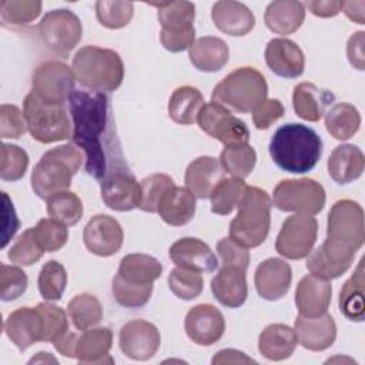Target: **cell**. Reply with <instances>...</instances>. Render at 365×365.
I'll use <instances>...</instances> for the list:
<instances>
[{"label": "cell", "instance_id": "ba28073f", "mask_svg": "<svg viewBox=\"0 0 365 365\" xmlns=\"http://www.w3.org/2000/svg\"><path fill=\"white\" fill-rule=\"evenodd\" d=\"M23 113L31 137L38 143L50 144L71 135V124L64 106L44 103L30 91L23 101Z\"/></svg>", "mask_w": 365, "mask_h": 365}, {"label": "cell", "instance_id": "603a6c76", "mask_svg": "<svg viewBox=\"0 0 365 365\" xmlns=\"http://www.w3.org/2000/svg\"><path fill=\"white\" fill-rule=\"evenodd\" d=\"M292 281V269L288 262L281 258H268L262 261L254 275L257 292L267 301H278L289 289Z\"/></svg>", "mask_w": 365, "mask_h": 365}, {"label": "cell", "instance_id": "6da1fadb", "mask_svg": "<svg viewBox=\"0 0 365 365\" xmlns=\"http://www.w3.org/2000/svg\"><path fill=\"white\" fill-rule=\"evenodd\" d=\"M68 103L73 120L71 140L84 151L87 174L101 181L110 173L125 168L107 96L74 90Z\"/></svg>", "mask_w": 365, "mask_h": 365}, {"label": "cell", "instance_id": "e7e4bbea", "mask_svg": "<svg viewBox=\"0 0 365 365\" xmlns=\"http://www.w3.org/2000/svg\"><path fill=\"white\" fill-rule=\"evenodd\" d=\"M77 334L67 332L57 341H54V348L57 349L58 354L67 358H74V349H76V341H77Z\"/></svg>", "mask_w": 365, "mask_h": 365}, {"label": "cell", "instance_id": "5bb4252c", "mask_svg": "<svg viewBox=\"0 0 365 365\" xmlns=\"http://www.w3.org/2000/svg\"><path fill=\"white\" fill-rule=\"evenodd\" d=\"M197 123L204 133L221 141L224 147L248 144L250 141V130L247 124L232 115L228 108L214 101L204 104L198 113Z\"/></svg>", "mask_w": 365, "mask_h": 365}, {"label": "cell", "instance_id": "6125c7cd", "mask_svg": "<svg viewBox=\"0 0 365 365\" xmlns=\"http://www.w3.org/2000/svg\"><path fill=\"white\" fill-rule=\"evenodd\" d=\"M344 1L341 0H315L307 1L308 10L318 17H334L342 10Z\"/></svg>", "mask_w": 365, "mask_h": 365}, {"label": "cell", "instance_id": "44dd1931", "mask_svg": "<svg viewBox=\"0 0 365 365\" xmlns=\"http://www.w3.org/2000/svg\"><path fill=\"white\" fill-rule=\"evenodd\" d=\"M264 57L269 70L282 78H297L304 73V53L301 47L289 38L278 37L269 40Z\"/></svg>", "mask_w": 365, "mask_h": 365}, {"label": "cell", "instance_id": "ab89813d", "mask_svg": "<svg viewBox=\"0 0 365 365\" xmlns=\"http://www.w3.org/2000/svg\"><path fill=\"white\" fill-rule=\"evenodd\" d=\"M67 314L78 331H86L103 319V307L98 298L93 294L83 292L76 295L67 305Z\"/></svg>", "mask_w": 365, "mask_h": 365}, {"label": "cell", "instance_id": "db71d44e", "mask_svg": "<svg viewBox=\"0 0 365 365\" xmlns=\"http://www.w3.org/2000/svg\"><path fill=\"white\" fill-rule=\"evenodd\" d=\"M37 309L40 311L44 322V342H54L68 332V319L63 308L50 302H40L37 304Z\"/></svg>", "mask_w": 365, "mask_h": 365}, {"label": "cell", "instance_id": "f546056e", "mask_svg": "<svg viewBox=\"0 0 365 365\" xmlns=\"http://www.w3.org/2000/svg\"><path fill=\"white\" fill-rule=\"evenodd\" d=\"M113 345V332L110 328H90L77 336L74 358L80 364H113L110 356Z\"/></svg>", "mask_w": 365, "mask_h": 365}, {"label": "cell", "instance_id": "60d3db41", "mask_svg": "<svg viewBox=\"0 0 365 365\" xmlns=\"http://www.w3.org/2000/svg\"><path fill=\"white\" fill-rule=\"evenodd\" d=\"M46 204H47L48 215L53 220H56L67 227L76 225L83 217L81 200L78 198L77 194H74L68 190L54 192L53 195H50L46 200Z\"/></svg>", "mask_w": 365, "mask_h": 365}, {"label": "cell", "instance_id": "03108f58", "mask_svg": "<svg viewBox=\"0 0 365 365\" xmlns=\"http://www.w3.org/2000/svg\"><path fill=\"white\" fill-rule=\"evenodd\" d=\"M364 9H365V1H344L342 10L346 14V17L358 24H364L365 16H364Z\"/></svg>", "mask_w": 365, "mask_h": 365}, {"label": "cell", "instance_id": "9a60e30c", "mask_svg": "<svg viewBox=\"0 0 365 365\" xmlns=\"http://www.w3.org/2000/svg\"><path fill=\"white\" fill-rule=\"evenodd\" d=\"M100 191L104 204L114 211H131L140 207V181L131 174L130 168H118L100 181Z\"/></svg>", "mask_w": 365, "mask_h": 365}, {"label": "cell", "instance_id": "8d00e7d4", "mask_svg": "<svg viewBox=\"0 0 365 365\" xmlns=\"http://www.w3.org/2000/svg\"><path fill=\"white\" fill-rule=\"evenodd\" d=\"M201 91L192 86H181L175 88L168 101L170 118L182 125H191L197 121L200 110L204 107Z\"/></svg>", "mask_w": 365, "mask_h": 365}, {"label": "cell", "instance_id": "7a4b0ae2", "mask_svg": "<svg viewBox=\"0 0 365 365\" xmlns=\"http://www.w3.org/2000/svg\"><path fill=\"white\" fill-rule=\"evenodd\" d=\"M269 155L275 165L287 173L311 171L322 155V140L309 127L298 123L281 125L272 135Z\"/></svg>", "mask_w": 365, "mask_h": 365}, {"label": "cell", "instance_id": "f5cc1de1", "mask_svg": "<svg viewBox=\"0 0 365 365\" xmlns=\"http://www.w3.org/2000/svg\"><path fill=\"white\" fill-rule=\"evenodd\" d=\"M44 251L36 241L33 235V230L29 228L23 234L17 237L14 244L10 247L7 252V258L17 265H31L36 264L41 257Z\"/></svg>", "mask_w": 365, "mask_h": 365}, {"label": "cell", "instance_id": "d4e9b609", "mask_svg": "<svg viewBox=\"0 0 365 365\" xmlns=\"http://www.w3.org/2000/svg\"><path fill=\"white\" fill-rule=\"evenodd\" d=\"M294 331L298 342L309 351H325L332 346L336 338V325L329 314L319 317L298 315Z\"/></svg>", "mask_w": 365, "mask_h": 365}, {"label": "cell", "instance_id": "ac0fdd59", "mask_svg": "<svg viewBox=\"0 0 365 365\" xmlns=\"http://www.w3.org/2000/svg\"><path fill=\"white\" fill-rule=\"evenodd\" d=\"M187 336L201 346L215 344L225 331V319L218 308L211 304L192 307L184 321Z\"/></svg>", "mask_w": 365, "mask_h": 365}, {"label": "cell", "instance_id": "4316f807", "mask_svg": "<svg viewBox=\"0 0 365 365\" xmlns=\"http://www.w3.org/2000/svg\"><path fill=\"white\" fill-rule=\"evenodd\" d=\"M224 168L220 160L211 155H201L192 160L185 170V185L195 198H208L212 188L224 178Z\"/></svg>", "mask_w": 365, "mask_h": 365}, {"label": "cell", "instance_id": "83f0119b", "mask_svg": "<svg viewBox=\"0 0 365 365\" xmlns=\"http://www.w3.org/2000/svg\"><path fill=\"white\" fill-rule=\"evenodd\" d=\"M211 291L221 305L227 308H240L248 297L245 271L237 267L222 265L211 279Z\"/></svg>", "mask_w": 365, "mask_h": 365}, {"label": "cell", "instance_id": "f907efd6", "mask_svg": "<svg viewBox=\"0 0 365 365\" xmlns=\"http://www.w3.org/2000/svg\"><path fill=\"white\" fill-rule=\"evenodd\" d=\"M111 291L114 299L125 308L144 307L153 294V285H134L123 281L117 275L113 278Z\"/></svg>", "mask_w": 365, "mask_h": 365}, {"label": "cell", "instance_id": "f35d334b", "mask_svg": "<svg viewBox=\"0 0 365 365\" xmlns=\"http://www.w3.org/2000/svg\"><path fill=\"white\" fill-rule=\"evenodd\" d=\"M361 125V114L349 103H338L334 104L325 113V127L328 133L339 140H348L356 134Z\"/></svg>", "mask_w": 365, "mask_h": 365}, {"label": "cell", "instance_id": "680465c9", "mask_svg": "<svg viewBox=\"0 0 365 365\" xmlns=\"http://www.w3.org/2000/svg\"><path fill=\"white\" fill-rule=\"evenodd\" d=\"M285 113L282 103L278 98H265L252 111V121L258 130H267L272 123L279 120Z\"/></svg>", "mask_w": 365, "mask_h": 365}, {"label": "cell", "instance_id": "6f0895ef", "mask_svg": "<svg viewBox=\"0 0 365 365\" xmlns=\"http://www.w3.org/2000/svg\"><path fill=\"white\" fill-rule=\"evenodd\" d=\"M217 252L221 258L222 265L237 267L247 272L250 265V252L248 248L242 247L230 237L221 238L217 244Z\"/></svg>", "mask_w": 365, "mask_h": 365}, {"label": "cell", "instance_id": "d6a6232c", "mask_svg": "<svg viewBox=\"0 0 365 365\" xmlns=\"http://www.w3.org/2000/svg\"><path fill=\"white\" fill-rule=\"evenodd\" d=\"M327 167L331 178L335 182H352L358 180L364 173V153L354 144H341L331 153Z\"/></svg>", "mask_w": 365, "mask_h": 365}, {"label": "cell", "instance_id": "484cf974", "mask_svg": "<svg viewBox=\"0 0 365 365\" xmlns=\"http://www.w3.org/2000/svg\"><path fill=\"white\" fill-rule=\"evenodd\" d=\"M211 19L218 30L228 36H245L255 26L254 13L240 1L222 0L214 3Z\"/></svg>", "mask_w": 365, "mask_h": 365}, {"label": "cell", "instance_id": "9c48e42d", "mask_svg": "<svg viewBox=\"0 0 365 365\" xmlns=\"http://www.w3.org/2000/svg\"><path fill=\"white\" fill-rule=\"evenodd\" d=\"M327 240L352 252L359 251L365 241V224L364 210L356 201L339 200L332 205L327 221Z\"/></svg>", "mask_w": 365, "mask_h": 365}, {"label": "cell", "instance_id": "d6986e66", "mask_svg": "<svg viewBox=\"0 0 365 365\" xmlns=\"http://www.w3.org/2000/svg\"><path fill=\"white\" fill-rule=\"evenodd\" d=\"M355 254L356 252L345 250L325 238L317 250L308 254L307 268L315 277L327 281L335 279L349 269Z\"/></svg>", "mask_w": 365, "mask_h": 365}, {"label": "cell", "instance_id": "7dc6e473", "mask_svg": "<svg viewBox=\"0 0 365 365\" xmlns=\"http://www.w3.org/2000/svg\"><path fill=\"white\" fill-rule=\"evenodd\" d=\"M31 230L36 241L44 252H54L61 250L68 240L67 225L53 218H41Z\"/></svg>", "mask_w": 365, "mask_h": 365}, {"label": "cell", "instance_id": "4fadbf2b", "mask_svg": "<svg viewBox=\"0 0 365 365\" xmlns=\"http://www.w3.org/2000/svg\"><path fill=\"white\" fill-rule=\"evenodd\" d=\"M318 235V222L312 215L294 214L285 218L277 235L275 250L288 259H302L312 251Z\"/></svg>", "mask_w": 365, "mask_h": 365}, {"label": "cell", "instance_id": "e575fe53", "mask_svg": "<svg viewBox=\"0 0 365 365\" xmlns=\"http://www.w3.org/2000/svg\"><path fill=\"white\" fill-rule=\"evenodd\" d=\"M305 7L295 0H277L267 6L264 13L265 26L277 34H292L304 23Z\"/></svg>", "mask_w": 365, "mask_h": 365}, {"label": "cell", "instance_id": "7bdbcfd3", "mask_svg": "<svg viewBox=\"0 0 365 365\" xmlns=\"http://www.w3.org/2000/svg\"><path fill=\"white\" fill-rule=\"evenodd\" d=\"M257 163V153L250 144L224 147L220 154V164L225 173L235 178L248 177Z\"/></svg>", "mask_w": 365, "mask_h": 365}, {"label": "cell", "instance_id": "91938a15", "mask_svg": "<svg viewBox=\"0 0 365 365\" xmlns=\"http://www.w3.org/2000/svg\"><path fill=\"white\" fill-rule=\"evenodd\" d=\"M364 44H365V33L364 31H356L352 34L346 43V56L352 67L358 70L365 68V51H364Z\"/></svg>", "mask_w": 365, "mask_h": 365}, {"label": "cell", "instance_id": "94428289", "mask_svg": "<svg viewBox=\"0 0 365 365\" xmlns=\"http://www.w3.org/2000/svg\"><path fill=\"white\" fill-rule=\"evenodd\" d=\"M3 215H4V224H3V240H1V248L7 245L10 238L16 234L19 228V218L16 215L13 202L10 201L9 195L3 192Z\"/></svg>", "mask_w": 365, "mask_h": 365}, {"label": "cell", "instance_id": "74e56055", "mask_svg": "<svg viewBox=\"0 0 365 365\" xmlns=\"http://www.w3.org/2000/svg\"><path fill=\"white\" fill-rule=\"evenodd\" d=\"M364 259H361L354 274L346 279L339 292V311L341 314L354 322L364 321L365 304H364Z\"/></svg>", "mask_w": 365, "mask_h": 365}, {"label": "cell", "instance_id": "c3c4849f", "mask_svg": "<svg viewBox=\"0 0 365 365\" xmlns=\"http://www.w3.org/2000/svg\"><path fill=\"white\" fill-rule=\"evenodd\" d=\"M174 181L167 174H151L140 181L141 187V201H140V210L145 212H157L158 204L163 198V195L174 187Z\"/></svg>", "mask_w": 365, "mask_h": 365}, {"label": "cell", "instance_id": "7c38bea8", "mask_svg": "<svg viewBox=\"0 0 365 365\" xmlns=\"http://www.w3.org/2000/svg\"><path fill=\"white\" fill-rule=\"evenodd\" d=\"M74 74L63 61H44L33 73L31 93L41 101L64 106L74 91Z\"/></svg>", "mask_w": 365, "mask_h": 365}, {"label": "cell", "instance_id": "cb8c5ba5", "mask_svg": "<svg viewBox=\"0 0 365 365\" xmlns=\"http://www.w3.org/2000/svg\"><path fill=\"white\" fill-rule=\"evenodd\" d=\"M332 299V285L329 281L305 275L297 285L295 305L302 317H319L327 314Z\"/></svg>", "mask_w": 365, "mask_h": 365}, {"label": "cell", "instance_id": "30bf717a", "mask_svg": "<svg viewBox=\"0 0 365 365\" xmlns=\"http://www.w3.org/2000/svg\"><path fill=\"white\" fill-rule=\"evenodd\" d=\"M325 190L312 178L282 180L272 192V205L281 211L315 215L325 205Z\"/></svg>", "mask_w": 365, "mask_h": 365}, {"label": "cell", "instance_id": "8fae6325", "mask_svg": "<svg viewBox=\"0 0 365 365\" xmlns=\"http://www.w3.org/2000/svg\"><path fill=\"white\" fill-rule=\"evenodd\" d=\"M37 29L46 47L60 56H67L83 36L81 20L67 9L47 11Z\"/></svg>", "mask_w": 365, "mask_h": 365}, {"label": "cell", "instance_id": "11a10c76", "mask_svg": "<svg viewBox=\"0 0 365 365\" xmlns=\"http://www.w3.org/2000/svg\"><path fill=\"white\" fill-rule=\"evenodd\" d=\"M26 272L14 265L1 264L0 267V298L1 301H14L27 289Z\"/></svg>", "mask_w": 365, "mask_h": 365}, {"label": "cell", "instance_id": "bcb514c9", "mask_svg": "<svg viewBox=\"0 0 365 365\" xmlns=\"http://www.w3.org/2000/svg\"><path fill=\"white\" fill-rule=\"evenodd\" d=\"M134 14V4L131 1H108L100 0L96 3V16L101 26L117 30L125 27Z\"/></svg>", "mask_w": 365, "mask_h": 365}, {"label": "cell", "instance_id": "be15d7a7", "mask_svg": "<svg viewBox=\"0 0 365 365\" xmlns=\"http://www.w3.org/2000/svg\"><path fill=\"white\" fill-rule=\"evenodd\" d=\"M211 362L217 365V364H251V362L255 364L257 361L237 349H221L212 356Z\"/></svg>", "mask_w": 365, "mask_h": 365}, {"label": "cell", "instance_id": "2e32d148", "mask_svg": "<svg viewBox=\"0 0 365 365\" xmlns=\"http://www.w3.org/2000/svg\"><path fill=\"white\" fill-rule=\"evenodd\" d=\"M121 352L134 361L153 358L161 344L160 331L145 319H133L124 324L118 334Z\"/></svg>", "mask_w": 365, "mask_h": 365}, {"label": "cell", "instance_id": "e0dca14e", "mask_svg": "<svg viewBox=\"0 0 365 365\" xmlns=\"http://www.w3.org/2000/svg\"><path fill=\"white\" fill-rule=\"evenodd\" d=\"M86 248L98 257H110L120 251L124 234L120 222L107 214H97L90 218L83 230Z\"/></svg>", "mask_w": 365, "mask_h": 365}, {"label": "cell", "instance_id": "4dcf8cb0", "mask_svg": "<svg viewBox=\"0 0 365 365\" xmlns=\"http://www.w3.org/2000/svg\"><path fill=\"white\" fill-rule=\"evenodd\" d=\"M188 57L191 64L204 73H215L224 68L230 60V48L227 43L214 36H204L194 41L190 47Z\"/></svg>", "mask_w": 365, "mask_h": 365}, {"label": "cell", "instance_id": "f1b7e54d", "mask_svg": "<svg viewBox=\"0 0 365 365\" xmlns=\"http://www.w3.org/2000/svg\"><path fill=\"white\" fill-rule=\"evenodd\" d=\"M335 100L332 91L321 88L312 83H299L292 93V106L295 114L305 121H319L328 106Z\"/></svg>", "mask_w": 365, "mask_h": 365}, {"label": "cell", "instance_id": "b9f144b4", "mask_svg": "<svg viewBox=\"0 0 365 365\" xmlns=\"http://www.w3.org/2000/svg\"><path fill=\"white\" fill-rule=\"evenodd\" d=\"M247 184L242 178H222L211 191V211L218 215H228L238 205Z\"/></svg>", "mask_w": 365, "mask_h": 365}, {"label": "cell", "instance_id": "1f68e13d", "mask_svg": "<svg viewBox=\"0 0 365 365\" xmlns=\"http://www.w3.org/2000/svg\"><path fill=\"white\" fill-rule=\"evenodd\" d=\"M195 197L187 187H171L161 198L157 212L161 220L173 227H181L195 214Z\"/></svg>", "mask_w": 365, "mask_h": 365}, {"label": "cell", "instance_id": "7402d4cb", "mask_svg": "<svg viewBox=\"0 0 365 365\" xmlns=\"http://www.w3.org/2000/svg\"><path fill=\"white\" fill-rule=\"evenodd\" d=\"M168 257L177 267L198 272H212L218 268L217 255L210 245L194 237L177 240L170 247Z\"/></svg>", "mask_w": 365, "mask_h": 365}, {"label": "cell", "instance_id": "816d5d0a", "mask_svg": "<svg viewBox=\"0 0 365 365\" xmlns=\"http://www.w3.org/2000/svg\"><path fill=\"white\" fill-rule=\"evenodd\" d=\"M29 167L27 153L14 144H1V165L0 177L4 181H17L20 180Z\"/></svg>", "mask_w": 365, "mask_h": 365}, {"label": "cell", "instance_id": "277c9868", "mask_svg": "<svg viewBox=\"0 0 365 365\" xmlns=\"http://www.w3.org/2000/svg\"><path fill=\"white\" fill-rule=\"evenodd\" d=\"M272 201L262 188L247 185L238 205L237 215L230 224V238L245 248L261 245L269 232Z\"/></svg>", "mask_w": 365, "mask_h": 365}, {"label": "cell", "instance_id": "681fc988", "mask_svg": "<svg viewBox=\"0 0 365 365\" xmlns=\"http://www.w3.org/2000/svg\"><path fill=\"white\" fill-rule=\"evenodd\" d=\"M41 13V1L38 0H1V20L9 24L21 26L36 20Z\"/></svg>", "mask_w": 365, "mask_h": 365}, {"label": "cell", "instance_id": "3957f363", "mask_svg": "<svg viewBox=\"0 0 365 365\" xmlns=\"http://www.w3.org/2000/svg\"><path fill=\"white\" fill-rule=\"evenodd\" d=\"M71 70L80 86L91 91H114L124 78L120 54L111 48L84 46L73 57Z\"/></svg>", "mask_w": 365, "mask_h": 365}, {"label": "cell", "instance_id": "836d02e7", "mask_svg": "<svg viewBox=\"0 0 365 365\" xmlns=\"http://www.w3.org/2000/svg\"><path fill=\"white\" fill-rule=\"evenodd\" d=\"M298 344L295 331L285 324H269L258 336V349L269 361H284L292 355Z\"/></svg>", "mask_w": 365, "mask_h": 365}, {"label": "cell", "instance_id": "5b68a950", "mask_svg": "<svg viewBox=\"0 0 365 365\" xmlns=\"http://www.w3.org/2000/svg\"><path fill=\"white\" fill-rule=\"evenodd\" d=\"M81 164L83 154L73 144H63L46 151L31 173L34 194L47 200L54 192L67 191Z\"/></svg>", "mask_w": 365, "mask_h": 365}, {"label": "cell", "instance_id": "8992f818", "mask_svg": "<svg viewBox=\"0 0 365 365\" xmlns=\"http://www.w3.org/2000/svg\"><path fill=\"white\" fill-rule=\"evenodd\" d=\"M267 94L265 77L254 67H240L214 87L211 100L230 111L251 113L267 98Z\"/></svg>", "mask_w": 365, "mask_h": 365}, {"label": "cell", "instance_id": "9f6ffc18", "mask_svg": "<svg viewBox=\"0 0 365 365\" xmlns=\"http://www.w3.org/2000/svg\"><path fill=\"white\" fill-rule=\"evenodd\" d=\"M24 113L17 106L1 104L0 107V137L19 138L27 131Z\"/></svg>", "mask_w": 365, "mask_h": 365}, {"label": "cell", "instance_id": "ee69618b", "mask_svg": "<svg viewBox=\"0 0 365 365\" xmlns=\"http://www.w3.org/2000/svg\"><path fill=\"white\" fill-rule=\"evenodd\" d=\"M38 291L46 301H58L67 285L66 268L56 259L46 262L38 274Z\"/></svg>", "mask_w": 365, "mask_h": 365}, {"label": "cell", "instance_id": "d590c367", "mask_svg": "<svg viewBox=\"0 0 365 365\" xmlns=\"http://www.w3.org/2000/svg\"><path fill=\"white\" fill-rule=\"evenodd\" d=\"M161 262L147 254H128L121 258L117 277L134 285H153L161 277Z\"/></svg>", "mask_w": 365, "mask_h": 365}, {"label": "cell", "instance_id": "f6af8a7d", "mask_svg": "<svg viewBox=\"0 0 365 365\" xmlns=\"http://www.w3.org/2000/svg\"><path fill=\"white\" fill-rule=\"evenodd\" d=\"M168 287L177 298L191 301L202 292L204 279L198 271L177 267L168 275Z\"/></svg>", "mask_w": 365, "mask_h": 365}, {"label": "cell", "instance_id": "52a82bcc", "mask_svg": "<svg viewBox=\"0 0 365 365\" xmlns=\"http://www.w3.org/2000/svg\"><path fill=\"white\" fill-rule=\"evenodd\" d=\"M157 7V19L161 24L160 41L171 53L190 50L195 41V6L191 1L153 3Z\"/></svg>", "mask_w": 365, "mask_h": 365}, {"label": "cell", "instance_id": "ffe728a7", "mask_svg": "<svg viewBox=\"0 0 365 365\" xmlns=\"http://www.w3.org/2000/svg\"><path fill=\"white\" fill-rule=\"evenodd\" d=\"M3 331L20 351H26L36 342L43 341V317L37 307L19 308L7 317L3 325Z\"/></svg>", "mask_w": 365, "mask_h": 365}]
</instances>
